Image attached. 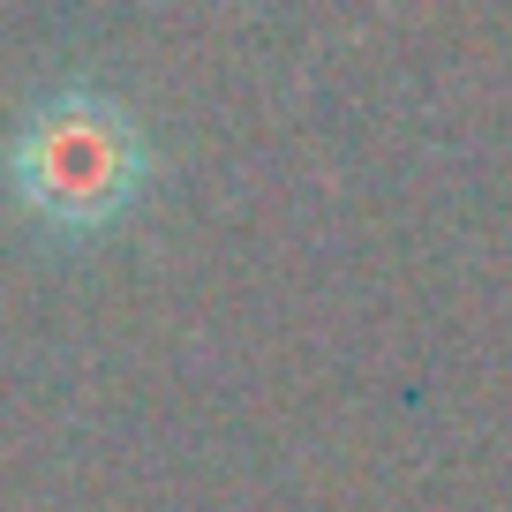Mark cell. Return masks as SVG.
<instances>
[{
  "instance_id": "obj_1",
  "label": "cell",
  "mask_w": 512,
  "mask_h": 512,
  "mask_svg": "<svg viewBox=\"0 0 512 512\" xmlns=\"http://www.w3.org/2000/svg\"><path fill=\"white\" fill-rule=\"evenodd\" d=\"M151 181V144L121 98L91 83L46 91L8 136V189L46 234H106Z\"/></svg>"
}]
</instances>
